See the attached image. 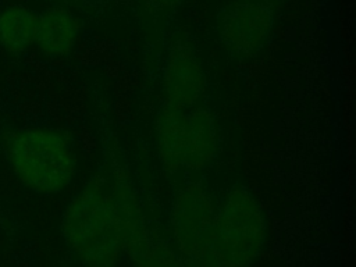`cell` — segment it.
I'll list each match as a JSON object with an SVG mask.
<instances>
[{"mask_svg": "<svg viewBox=\"0 0 356 267\" xmlns=\"http://www.w3.org/2000/svg\"><path fill=\"white\" fill-rule=\"evenodd\" d=\"M0 147L13 175L33 193L60 195L74 182L76 152L61 129L46 125L13 128L0 135Z\"/></svg>", "mask_w": 356, "mask_h": 267, "instance_id": "6da1fadb", "label": "cell"}, {"mask_svg": "<svg viewBox=\"0 0 356 267\" xmlns=\"http://www.w3.org/2000/svg\"><path fill=\"white\" fill-rule=\"evenodd\" d=\"M60 231L83 267H117L122 242L106 172L92 175L68 200Z\"/></svg>", "mask_w": 356, "mask_h": 267, "instance_id": "7a4b0ae2", "label": "cell"}, {"mask_svg": "<svg viewBox=\"0 0 356 267\" xmlns=\"http://www.w3.org/2000/svg\"><path fill=\"white\" fill-rule=\"evenodd\" d=\"M159 156L171 174H197L218 152L216 117L204 103L179 110L161 104L156 115Z\"/></svg>", "mask_w": 356, "mask_h": 267, "instance_id": "3957f363", "label": "cell"}, {"mask_svg": "<svg viewBox=\"0 0 356 267\" xmlns=\"http://www.w3.org/2000/svg\"><path fill=\"white\" fill-rule=\"evenodd\" d=\"M267 238L266 214L245 185L231 186L217 203L210 254L218 267H250Z\"/></svg>", "mask_w": 356, "mask_h": 267, "instance_id": "277c9868", "label": "cell"}, {"mask_svg": "<svg viewBox=\"0 0 356 267\" xmlns=\"http://www.w3.org/2000/svg\"><path fill=\"white\" fill-rule=\"evenodd\" d=\"M284 0H224L214 14L217 44L232 61L256 57L268 43Z\"/></svg>", "mask_w": 356, "mask_h": 267, "instance_id": "5b68a950", "label": "cell"}, {"mask_svg": "<svg viewBox=\"0 0 356 267\" xmlns=\"http://www.w3.org/2000/svg\"><path fill=\"white\" fill-rule=\"evenodd\" d=\"M217 203L200 181H188L175 192L170 210V228L179 257L185 261L213 259L211 231Z\"/></svg>", "mask_w": 356, "mask_h": 267, "instance_id": "8992f818", "label": "cell"}, {"mask_svg": "<svg viewBox=\"0 0 356 267\" xmlns=\"http://www.w3.org/2000/svg\"><path fill=\"white\" fill-rule=\"evenodd\" d=\"M207 75L200 53L188 38H177L168 46L161 74V104L188 110L203 103Z\"/></svg>", "mask_w": 356, "mask_h": 267, "instance_id": "52a82bcc", "label": "cell"}, {"mask_svg": "<svg viewBox=\"0 0 356 267\" xmlns=\"http://www.w3.org/2000/svg\"><path fill=\"white\" fill-rule=\"evenodd\" d=\"M81 25L72 11L61 4L38 13L35 47L49 58H64L78 43Z\"/></svg>", "mask_w": 356, "mask_h": 267, "instance_id": "ba28073f", "label": "cell"}, {"mask_svg": "<svg viewBox=\"0 0 356 267\" xmlns=\"http://www.w3.org/2000/svg\"><path fill=\"white\" fill-rule=\"evenodd\" d=\"M38 13L24 4L0 8V47L11 56H22L35 46Z\"/></svg>", "mask_w": 356, "mask_h": 267, "instance_id": "9c48e42d", "label": "cell"}, {"mask_svg": "<svg viewBox=\"0 0 356 267\" xmlns=\"http://www.w3.org/2000/svg\"><path fill=\"white\" fill-rule=\"evenodd\" d=\"M129 259L134 267H184L178 252L153 229Z\"/></svg>", "mask_w": 356, "mask_h": 267, "instance_id": "30bf717a", "label": "cell"}, {"mask_svg": "<svg viewBox=\"0 0 356 267\" xmlns=\"http://www.w3.org/2000/svg\"><path fill=\"white\" fill-rule=\"evenodd\" d=\"M186 0H139L145 17L156 26L167 22Z\"/></svg>", "mask_w": 356, "mask_h": 267, "instance_id": "8fae6325", "label": "cell"}]
</instances>
